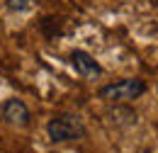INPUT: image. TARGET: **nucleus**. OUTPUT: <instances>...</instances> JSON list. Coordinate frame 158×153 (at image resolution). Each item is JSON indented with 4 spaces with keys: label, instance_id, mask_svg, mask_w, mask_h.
<instances>
[{
    "label": "nucleus",
    "instance_id": "obj_2",
    "mask_svg": "<svg viewBox=\"0 0 158 153\" xmlns=\"http://www.w3.org/2000/svg\"><path fill=\"white\" fill-rule=\"evenodd\" d=\"M146 93V83L139 80V78H124V80H117V83H110V85H102L100 88V100L105 102H114V105H122V102H131Z\"/></svg>",
    "mask_w": 158,
    "mask_h": 153
},
{
    "label": "nucleus",
    "instance_id": "obj_3",
    "mask_svg": "<svg viewBox=\"0 0 158 153\" xmlns=\"http://www.w3.org/2000/svg\"><path fill=\"white\" fill-rule=\"evenodd\" d=\"M0 119H2V124L12 126V129H27L29 122H32V114H29V107H27L22 100L10 97V100H5L2 107H0Z\"/></svg>",
    "mask_w": 158,
    "mask_h": 153
},
{
    "label": "nucleus",
    "instance_id": "obj_5",
    "mask_svg": "<svg viewBox=\"0 0 158 153\" xmlns=\"http://www.w3.org/2000/svg\"><path fill=\"white\" fill-rule=\"evenodd\" d=\"M7 10H12V12H27V10H32V0H7Z\"/></svg>",
    "mask_w": 158,
    "mask_h": 153
},
{
    "label": "nucleus",
    "instance_id": "obj_1",
    "mask_svg": "<svg viewBox=\"0 0 158 153\" xmlns=\"http://www.w3.org/2000/svg\"><path fill=\"white\" fill-rule=\"evenodd\" d=\"M46 134H49V141H54V143H68V141H80L88 134V129L80 114L66 112V114H56L49 119Z\"/></svg>",
    "mask_w": 158,
    "mask_h": 153
},
{
    "label": "nucleus",
    "instance_id": "obj_4",
    "mask_svg": "<svg viewBox=\"0 0 158 153\" xmlns=\"http://www.w3.org/2000/svg\"><path fill=\"white\" fill-rule=\"evenodd\" d=\"M71 66H73V71H76L80 78H85V80H95V78H100L105 73L102 66H100L88 51H83V49L71 51Z\"/></svg>",
    "mask_w": 158,
    "mask_h": 153
}]
</instances>
